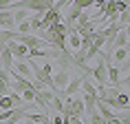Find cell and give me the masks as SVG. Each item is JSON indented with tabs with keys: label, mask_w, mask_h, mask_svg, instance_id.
<instances>
[{
	"label": "cell",
	"mask_w": 130,
	"mask_h": 124,
	"mask_svg": "<svg viewBox=\"0 0 130 124\" xmlns=\"http://www.w3.org/2000/svg\"><path fill=\"white\" fill-rule=\"evenodd\" d=\"M90 78L97 86H106L108 80H106V62H104V55L99 53V62H97L95 69H90Z\"/></svg>",
	"instance_id": "6da1fadb"
},
{
	"label": "cell",
	"mask_w": 130,
	"mask_h": 124,
	"mask_svg": "<svg viewBox=\"0 0 130 124\" xmlns=\"http://www.w3.org/2000/svg\"><path fill=\"white\" fill-rule=\"evenodd\" d=\"M51 80H53V91L55 93H60V91L66 89V84L71 82V73H66V71H57L55 76H51Z\"/></svg>",
	"instance_id": "7a4b0ae2"
},
{
	"label": "cell",
	"mask_w": 130,
	"mask_h": 124,
	"mask_svg": "<svg viewBox=\"0 0 130 124\" xmlns=\"http://www.w3.org/2000/svg\"><path fill=\"white\" fill-rule=\"evenodd\" d=\"M11 71H15L20 78H24V80H29V82H33V71L29 69L27 62H13V69Z\"/></svg>",
	"instance_id": "3957f363"
},
{
	"label": "cell",
	"mask_w": 130,
	"mask_h": 124,
	"mask_svg": "<svg viewBox=\"0 0 130 124\" xmlns=\"http://www.w3.org/2000/svg\"><path fill=\"white\" fill-rule=\"evenodd\" d=\"M0 67H2V71H7V73L13 69V58H11L7 47H0Z\"/></svg>",
	"instance_id": "277c9868"
},
{
	"label": "cell",
	"mask_w": 130,
	"mask_h": 124,
	"mask_svg": "<svg viewBox=\"0 0 130 124\" xmlns=\"http://www.w3.org/2000/svg\"><path fill=\"white\" fill-rule=\"evenodd\" d=\"M13 11H0V29L2 31H13Z\"/></svg>",
	"instance_id": "5b68a950"
},
{
	"label": "cell",
	"mask_w": 130,
	"mask_h": 124,
	"mask_svg": "<svg viewBox=\"0 0 130 124\" xmlns=\"http://www.w3.org/2000/svg\"><path fill=\"white\" fill-rule=\"evenodd\" d=\"M62 111H64V100L60 95H55L51 102H48V115H62Z\"/></svg>",
	"instance_id": "8992f818"
},
{
	"label": "cell",
	"mask_w": 130,
	"mask_h": 124,
	"mask_svg": "<svg viewBox=\"0 0 130 124\" xmlns=\"http://www.w3.org/2000/svg\"><path fill=\"white\" fill-rule=\"evenodd\" d=\"M110 60H115L117 64L126 62V60H128V49H115V51L110 53Z\"/></svg>",
	"instance_id": "52a82bcc"
},
{
	"label": "cell",
	"mask_w": 130,
	"mask_h": 124,
	"mask_svg": "<svg viewBox=\"0 0 130 124\" xmlns=\"http://www.w3.org/2000/svg\"><path fill=\"white\" fill-rule=\"evenodd\" d=\"M29 18H31V14H29L27 9H18V11H13V22H15V24H20V22L29 20Z\"/></svg>",
	"instance_id": "ba28073f"
},
{
	"label": "cell",
	"mask_w": 130,
	"mask_h": 124,
	"mask_svg": "<svg viewBox=\"0 0 130 124\" xmlns=\"http://www.w3.org/2000/svg\"><path fill=\"white\" fill-rule=\"evenodd\" d=\"M40 24H42V14H33L31 18H29V27H31V31H40Z\"/></svg>",
	"instance_id": "9c48e42d"
},
{
	"label": "cell",
	"mask_w": 130,
	"mask_h": 124,
	"mask_svg": "<svg viewBox=\"0 0 130 124\" xmlns=\"http://www.w3.org/2000/svg\"><path fill=\"white\" fill-rule=\"evenodd\" d=\"M66 42L71 44V49H73V53H75V51H79V44H82V38H79L77 33H69Z\"/></svg>",
	"instance_id": "30bf717a"
},
{
	"label": "cell",
	"mask_w": 130,
	"mask_h": 124,
	"mask_svg": "<svg viewBox=\"0 0 130 124\" xmlns=\"http://www.w3.org/2000/svg\"><path fill=\"white\" fill-rule=\"evenodd\" d=\"M11 109H15L13 100H11L9 95H0V111H11Z\"/></svg>",
	"instance_id": "8fae6325"
},
{
	"label": "cell",
	"mask_w": 130,
	"mask_h": 124,
	"mask_svg": "<svg viewBox=\"0 0 130 124\" xmlns=\"http://www.w3.org/2000/svg\"><path fill=\"white\" fill-rule=\"evenodd\" d=\"M71 5H75L79 11H84V9H88V7H93V0H73Z\"/></svg>",
	"instance_id": "7c38bea8"
},
{
	"label": "cell",
	"mask_w": 130,
	"mask_h": 124,
	"mask_svg": "<svg viewBox=\"0 0 130 124\" xmlns=\"http://www.w3.org/2000/svg\"><path fill=\"white\" fill-rule=\"evenodd\" d=\"M40 95H42V100H44V102L48 104L55 95H57V93H55V91H51V89H42V91H40Z\"/></svg>",
	"instance_id": "4fadbf2b"
},
{
	"label": "cell",
	"mask_w": 130,
	"mask_h": 124,
	"mask_svg": "<svg viewBox=\"0 0 130 124\" xmlns=\"http://www.w3.org/2000/svg\"><path fill=\"white\" fill-rule=\"evenodd\" d=\"M40 69L44 71L46 76H53V67H51V64H44V67H40Z\"/></svg>",
	"instance_id": "5bb4252c"
},
{
	"label": "cell",
	"mask_w": 130,
	"mask_h": 124,
	"mask_svg": "<svg viewBox=\"0 0 130 124\" xmlns=\"http://www.w3.org/2000/svg\"><path fill=\"white\" fill-rule=\"evenodd\" d=\"M0 11H9V2H7V0L0 2Z\"/></svg>",
	"instance_id": "9a60e30c"
},
{
	"label": "cell",
	"mask_w": 130,
	"mask_h": 124,
	"mask_svg": "<svg viewBox=\"0 0 130 124\" xmlns=\"http://www.w3.org/2000/svg\"><path fill=\"white\" fill-rule=\"evenodd\" d=\"M69 124H86V122H84V120H75V117H71Z\"/></svg>",
	"instance_id": "2e32d148"
},
{
	"label": "cell",
	"mask_w": 130,
	"mask_h": 124,
	"mask_svg": "<svg viewBox=\"0 0 130 124\" xmlns=\"http://www.w3.org/2000/svg\"><path fill=\"white\" fill-rule=\"evenodd\" d=\"M106 124H119V120L117 117H110V120H106Z\"/></svg>",
	"instance_id": "e0dca14e"
},
{
	"label": "cell",
	"mask_w": 130,
	"mask_h": 124,
	"mask_svg": "<svg viewBox=\"0 0 130 124\" xmlns=\"http://www.w3.org/2000/svg\"><path fill=\"white\" fill-rule=\"evenodd\" d=\"M18 124H22V122H18Z\"/></svg>",
	"instance_id": "ac0fdd59"
}]
</instances>
